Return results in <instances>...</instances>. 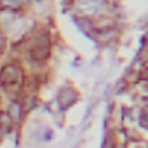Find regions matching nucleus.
Listing matches in <instances>:
<instances>
[{"instance_id": "nucleus-1", "label": "nucleus", "mask_w": 148, "mask_h": 148, "mask_svg": "<svg viewBox=\"0 0 148 148\" xmlns=\"http://www.w3.org/2000/svg\"><path fill=\"white\" fill-rule=\"evenodd\" d=\"M79 5L84 11H87V12H99V11L106 9V2H105V0H80Z\"/></svg>"}, {"instance_id": "nucleus-2", "label": "nucleus", "mask_w": 148, "mask_h": 148, "mask_svg": "<svg viewBox=\"0 0 148 148\" xmlns=\"http://www.w3.org/2000/svg\"><path fill=\"white\" fill-rule=\"evenodd\" d=\"M21 2H23V0H2V5H4V7H11V9H14V7H19Z\"/></svg>"}]
</instances>
